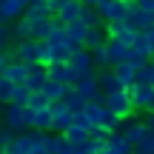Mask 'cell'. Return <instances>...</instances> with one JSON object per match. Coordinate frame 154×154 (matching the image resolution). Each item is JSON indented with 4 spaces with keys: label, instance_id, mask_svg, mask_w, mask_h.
Returning a JSON list of instances; mask_svg holds the SVG:
<instances>
[{
    "label": "cell",
    "instance_id": "47",
    "mask_svg": "<svg viewBox=\"0 0 154 154\" xmlns=\"http://www.w3.org/2000/svg\"><path fill=\"white\" fill-rule=\"evenodd\" d=\"M146 34H149V43H151V57H154V26L146 29Z\"/></svg>",
    "mask_w": 154,
    "mask_h": 154
},
{
    "label": "cell",
    "instance_id": "48",
    "mask_svg": "<svg viewBox=\"0 0 154 154\" xmlns=\"http://www.w3.org/2000/svg\"><path fill=\"white\" fill-rule=\"evenodd\" d=\"M63 3H66V0H49V6H51V14H54V11H57V9H60V6H63Z\"/></svg>",
    "mask_w": 154,
    "mask_h": 154
},
{
    "label": "cell",
    "instance_id": "42",
    "mask_svg": "<svg viewBox=\"0 0 154 154\" xmlns=\"http://www.w3.org/2000/svg\"><path fill=\"white\" fill-rule=\"evenodd\" d=\"M11 137H14V131H11V128H6V126H0V151L11 143Z\"/></svg>",
    "mask_w": 154,
    "mask_h": 154
},
{
    "label": "cell",
    "instance_id": "17",
    "mask_svg": "<svg viewBox=\"0 0 154 154\" xmlns=\"http://www.w3.org/2000/svg\"><path fill=\"white\" fill-rule=\"evenodd\" d=\"M111 72L117 74V80H120L123 86H131V83L137 80V66H131L128 60H120V63H114V66H111Z\"/></svg>",
    "mask_w": 154,
    "mask_h": 154
},
{
    "label": "cell",
    "instance_id": "12",
    "mask_svg": "<svg viewBox=\"0 0 154 154\" xmlns=\"http://www.w3.org/2000/svg\"><path fill=\"white\" fill-rule=\"evenodd\" d=\"M3 77H9L11 83H26V74H29V63L17 60V57H11L9 63L3 66V72H0Z\"/></svg>",
    "mask_w": 154,
    "mask_h": 154
},
{
    "label": "cell",
    "instance_id": "21",
    "mask_svg": "<svg viewBox=\"0 0 154 154\" xmlns=\"http://www.w3.org/2000/svg\"><path fill=\"white\" fill-rule=\"evenodd\" d=\"M51 26H54V14L32 20V37L34 40H46V37H49V32H51Z\"/></svg>",
    "mask_w": 154,
    "mask_h": 154
},
{
    "label": "cell",
    "instance_id": "5",
    "mask_svg": "<svg viewBox=\"0 0 154 154\" xmlns=\"http://www.w3.org/2000/svg\"><path fill=\"white\" fill-rule=\"evenodd\" d=\"M126 91H128V97H131V106H134V111H149V100H151V91H154V86H149V83H140V80H134L131 86H126Z\"/></svg>",
    "mask_w": 154,
    "mask_h": 154
},
{
    "label": "cell",
    "instance_id": "52",
    "mask_svg": "<svg viewBox=\"0 0 154 154\" xmlns=\"http://www.w3.org/2000/svg\"><path fill=\"white\" fill-rule=\"evenodd\" d=\"M97 154H106V151H97Z\"/></svg>",
    "mask_w": 154,
    "mask_h": 154
},
{
    "label": "cell",
    "instance_id": "27",
    "mask_svg": "<svg viewBox=\"0 0 154 154\" xmlns=\"http://www.w3.org/2000/svg\"><path fill=\"white\" fill-rule=\"evenodd\" d=\"M11 32H14V40L17 37H32V17L23 11V14L17 17V23L11 26Z\"/></svg>",
    "mask_w": 154,
    "mask_h": 154
},
{
    "label": "cell",
    "instance_id": "49",
    "mask_svg": "<svg viewBox=\"0 0 154 154\" xmlns=\"http://www.w3.org/2000/svg\"><path fill=\"white\" fill-rule=\"evenodd\" d=\"M0 23H9V17H6V11H3V6H0Z\"/></svg>",
    "mask_w": 154,
    "mask_h": 154
},
{
    "label": "cell",
    "instance_id": "31",
    "mask_svg": "<svg viewBox=\"0 0 154 154\" xmlns=\"http://www.w3.org/2000/svg\"><path fill=\"white\" fill-rule=\"evenodd\" d=\"M137 80L154 86V60H146L143 66H137Z\"/></svg>",
    "mask_w": 154,
    "mask_h": 154
},
{
    "label": "cell",
    "instance_id": "32",
    "mask_svg": "<svg viewBox=\"0 0 154 154\" xmlns=\"http://www.w3.org/2000/svg\"><path fill=\"white\" fill-rule=\"evenodd\" d=\"M74 46L72 43H63V46H51V60H60V63H69Z\"/></svg>",
    "mask_w": 154,
    "mask_h": 154
},
{
    "label": "cell",
    "instance_id": "19",
    "mask_svg": "<svg viewBox=\"0 0 154 154\" xmlns=\"http://www.w3.org/2000/svg\"><path fill=\"white\" fill-rule=\"evenodd\" d=\"M97 126L103 128V131H117V128L123 126V120H120V117H117L114 111H111L109 106L103 103V109H100V123H97Z\"/></svg>",
    "mask_w": 154,
    "mask_h": 154
},
{
    "label": "cell",
    "instance_id": "28",
    "mask_svg": "<svg viewBox=\"0 0 154 154\" xmlns=\"http://www.w3.org/2000/svg\"><path fill=\"white\" fill-rule=\"evenodd\" d=\"M32 128H40V131H51V111H49V106L34 111V126H32Z\"/></svg>",
    "mask_w": 154,
    "mask_h": 154
},
{
    "label": "cell",
    "instance_id": "1",
    "mask_svg": "<svg viewBox=\"0 0 154 154\" xmlns=\"http://www.w3.org/2000/svg\"><path fill=\"white\" fill-rule=\"evenodd\" d=\"M106 106H109L111 111H114L117 117H120L123 123L126 120H131L137 111H134V106H131V97H128V91L126 88H120V91H111V94H106V100H103Z\"/></svg>",
    "mask_w": 154,
    "mask_h": 154
},
{
    "label": "cell",
    "instance_id": "24",
    "mask_svg": "<svg viewBox=\"0 0 154 154\" xmlns=\"http://www.w3.org/2000/svg\"><path fill=\"white\" fill-rule=\"evenodd\" d=\"M0 6H3V11H6V17H9V20H17V17L29 9L26 0H0Z\"/></svg>",
    "mask_w": 154,
    "mask_h": 154
},
{
    "label": "cell",
    "instance_id": "36",
    "mask_svg": "<svg viewBox=\"0 0 154 154\" xmlns=\"http://www.w3.org/2000/svg\"><path fill=\"white\" fill-rule=\"evenodd\" d=\"M131 154H154V137L149 134L146 140H140V143H134Z\"/></svg>",
    "mask_w": 154,
    "mask_h": 154
},
{
    "label": "cell",
    "instance_id": "9",
    "mask_svg": "<svg viewBox=\"0 0 154 154\" xmlns=\"http://www.w3.org/2000/svg\"><path fill=\"white\" fill-rule=\"evenodd\" d=\"M120 131H123V137H126L131 146L149 137V126H146V120H126V126H120Z\"/></svg>",
    "mask_w": 154,
    "mask_h": 154
},
{
    "label": "cell",
    "instance_id": "11",
    "mask_svg": "<svg viewBox=\"0 0 154 154\" xmlns=\"http://www.w3.org/2000/svg\"><path fill=\"white\" fill-rule=\"evenodd\" d=\"M49 80V69L43 66V63H29V74H26V86L32 88V91H40L43 88V83Z\"/></svg>",
    "mask_w": 154,
    "mask_h": 154
},
{
    "label": "cell",
    "instance_id": "38",
    "mask_svg": "<svg viewBox=\"0 0 154 154\" xmlns=\"http://www.w3.org/2000/svg\"><path fill=\"white\" fill-rule=\"evenodd\" d=\"M126 60L131 63V66H143L146 60H151L149 54H143V51H137V49H131V46H128V51H126Z\"/></svg>",
    "mask_w": 154,
    "mask_h": 154
},
{
    "label": "cell",
    "instance_id": "25",
    "mask_svg": "<svg viewBox=\"0 0 154 154\" xmlns=\"http://www.w3.org/2000/svg\"><path fill=\"white\" fill-rule=\"evenodd\" d=\"M80 20L86 23V26H106V20H103V14H100V9H97V6H83Z\"/></svg>",
    "mask_w": 154,
    "mask_h": 154
},
{
    "label": "cell",
    "instance_id": "46",
    "mask_svg": "<svg viewBox=\"0 0 154 154\" xmlns=\"http://www.w3.org/2000/svg\"><path fill=\"white\" fill-rule=\"evenodd\" d=\"M146 126H149V134L154 137V111H149V114H146Z\"/></svg>",
    "mask_w": 154,
    "mask_h": 154
},
{
    "label": "cell",
    "instance_id": "35",
    "mask_svg": "<svg viewBox=\"0 0 154 154\" xmlns=\"http://www.w3.org/2000/svg\"><path fill=\"white\" fill-rule=\"evenodd\" d=\"M26 106H29V109H34V111H37V109H46V106H49V97H46L43 91H32Z\"/></svg>",
    "mask_w": 154,
    "mask_h": 154
},
{
    "label": "cell",
    "instance_id": "3",
    "mask_svg": "<svg viewBox=\"0 0 154 154\" xmlns=\"http://www.w3.org/2000/svg\"><path fill=\"white\" fill-rule=\"evenodd\" d=\"M69 66H72V72H77V77L83 74H94L97 72V66H94V57H91V49H74L72 57H69Z\"/></svg>",
    "mask_w": 154,
    "mask_h": 154
},
{
    "label": "cell",
    "instance_id": "33",
    "mask_svg": "<svg viewBox=\"0 0 154 154\" xmlns=\"http://www.w3.org/2000/svg\"><path fill=\"white\" fill-rule=\"evenodd\" d=\"M131 49H137V51H143V54H149V57H151V43H149V34H146V32H137V34H134Z\"/></svg>",
    "mask_w": 154,
    "mask_h": 154
},
{
    "label": "cell",
    "instance_id": "41",
    "mask_svg": "<svg viewBox=\"0 0 154 154\" xmlns=\"http://www.w3.org/2000/svg\"><path fill=\"white\" fill-rule=\"evenodd\" d=\"M74 126H80V128H86V131H91L94 123L86 117V111H74Z\"/></svg>",
    "mask_w": 154,
    "mask_h": 154
},
{
    "label": "cell",
    "instance_id": "51",
    "mask_svg": "<svg viewBox=\"0 0 154 154\" xmlns=\"http://www.w3.org/2000/svg\"><path fill=\"white\" fill-rule=\"evenodd\" d=\"M83 6H97V0H83Z\"/></svg>",
    "mask_w": 154,
    "mask_h": 154
},
{
    "label": "cell",
    "instance_id": "15",
    "mask_svg": "<svg viewBox=\"0 0 154 154\" xmlns=\"http://www.w3.org/2000/svg\"><path fill=\"white\" fill-rule=\"evenodd\" d=\"M66 32H69V40H72V46L74 49H83V43H86V32H88V26L77 17V20L72 23H66Z\"/></svg>",
    "mask_w": 154,
    "mask_h": 154
},
{
    "label": "cell",
    "instance_id": "37",
    "mask_svg": "<svg viewBox=\"0 0 154 154\" xmlns=\"http://www.w3.org/2000/svg\"><path fill=\"white\" fill-rule=\"evenodd\" d=\"M11 88H14V83H11L9 77L0 74V103H9L11 100Z\"/></svg>",
    "mask_w": 154,
    "mask_h": 154
},
{
    "label": "cell",
    "instance_id": "23",
    "mask_svg": "<svg viewBox=\"0 0 154 154\" xmlns=\"http://www.w3.org/2000/svg\"><path fill=\"white\" fill-rule=\"evenodd\" d=\"M63 103H66V109L74 114V111H83V106H86V97H83V94L72 86V88L66 91V97H63Z\"/></svg>",
    "mask_w": 154,
    "mask_h": 154
},
{
    "label": "cell",
    "instance_id": "13",
    "mask_svg": "<svg viewBox=\"0 0 154 154\" xmlns=\"http://www.w3.org/2000/svg\"><path fill=\"white\" fill-rule=\"evenodd\" d=\"M80 11H83V0H66V3L54 11V20L57 23H72V20L80 17Z\"/></svg>",
    "mask_w": 154,
    "mask_h": 154
},
{
    "label": "cell",
    "instance_id": "30",
    "mask_svg": "<svg viewBox=\"0 0 154 154\" xmlns=\"http://www.w3.org/2000/svg\"><path fill=\"white\" fill-rule=\"evenodd\" d=\"M29 94H32V88H29L26 83H14V88H11V103L26 106L29 103Z\"/></svg>",
    "mask_w": 154,
    "mask_h": 154
},
{
    "label": "cell",
    "instance_id": "40",
    "mask_svg": "<svg viewBox=\"0 0 154 154\" xmlns=\"http://www.w3.org/2000/svg\"><path fill=\"white\" fill-rule=\"evenodd\" d=\"M91 57H94V66H97V69L111 66V63H109V54H106V46H100V49H91Z\"/></svg>",
    "mask_w": 154,
    "mask_h": 154
},
{
    "label": "cell",
    "instance_id": "6",
    "mask_svg": "<svg viewBox=\"0 0 154 154\" xmlns=\"http://www.w3.org/2000/svg\"><path fill=\"white\" fill-rule=\"evenodd\" d=\"M74 88L86 100H106V94L100 91V86H97V74H83V77H77Z\"/></svg>",
    "mask_w": 154,
    "mask_h": 154
},
{
    "label": "cell",
    "instance_id": "43",
    "mask_svg": "<svg viewBox=\"0 0 154 154\" xmlns=\"http://www.w3.org/2000/svg\"><path fill=\"white\" fill-rule=\"evenodd\" d=\"M26 154H49V149H46V143H43V137H40V140H34V143H32V149H29Z\"/></svg>",
    "mask_w": 154,
    "mask_h": 154
},
{
    "label": "cell",
    "instance_id": "22",
    "mask_svg": "<svg viewBox=\"0 0 154 154\" xmlns=\"http://www.w3.org/2000/svg\"><path fill=\"white\" fill-rule=\"evenodd\" d=\"M49 46H63V43H72L69 40V32H66V23H57L54 20V26H51V32H49Z\"/></svg>",
    "mask_w": 154,
    "mask_h": 154
},
{
    "label": "cell",
    "instance_id": "54",
    "mask_svg": "<svg viewBox=\"0 0 154 154\" xmlns=\"http://www.w3.org/2000/svg\"><path fill=\"white\" fill-rule=\"evenodd\" d=\"M151 60H154V57H151Z\"/></svg>",
    "mask_w": 154,
    "mask_h": 154
},
{
    "label": "cell",
    "instance_id": "39",
    "mask_svg": "<svg viewBox=\"0 0 154 154\" xmlns=\"http://www.w3.org/2000/svg\"><path fill=\"white\" fill-rule=\"evenodd\" d=\"M14 40V32H11L9 23H0V49H9V43Z\"/></svg>",
    "mask_w": 154,
    "mask_h": 154
},
{
    "label": "cell",
    "instance_id": "16",
    "mask_svg": "<svg viewBox=\"0 0 154 154\" xmlns=\"http://www.w3.org/2000/svg\"><path fill=\"white\" fill-rule=\"evenodd\" d=\"M100 14H103L106 23H109V20H126L128 6H126V0H111L109 6H103V9H100Z\"/></svg>",
    "mask_w": 154,
    "mask_h": 154
},
{
    "label": "cell",
    "instance_id": "2",
    "mask_svg": "<svg viewBox=\"0 0 154 154\" xmlns=\"http://www.w3.org/2000/svg\"><path fill=\"white\" fill-rule=\"evenodd\" d=\"M23 109L26 106L20 103H3V111H0V123H3L6 128H11V131H23L26 128V120H23Z\"/></svg>",
    "mask_w": 154,
    "mask_h": 154
},
{
    "label": "cell",
    "instance_id": "29",
    "mask_svg": "<svg viewBox=\"0 0 154 154\" xmlns=\"http://www.w3.org/2000/svg\"><path fill=\"white\" fill-rule=\"evenodd\" d=\"M26 14L32 17V20H37V17H51V6H49V0H37V3H32L26 9Z\"/></svg>",
    "mask_w": 154,
    "mask_h": 154
},
{
    "label": "cell",
    "instance_id": "53",
    "mask_svg": "<svg viewBox=\"0 0 154 154\" xmlns=\"http://www.w3.org/2000/svg\"><path fill=\"white\" fill-rule=\"evenodd\" d=\"M0 126H3V123H0Z\"/></svg>",
    "mask_w": 154,
    "mask_h": 154
},
{
    "label": "cell",
    "instance_id": "4",
    "mask_svg": "<svg viewBox=\"0 0 154 154\" xmlns=\"http://www.w3.org/2000/svg\"><path fill=\"white\" fill-rule=\"evenodd\" d=\"M9 57H17L23 63H37V40L34 37H17L9 49Z\"/></svg>",
    "mask_w": 154,
    "mask_h": 154
},
{
    "label": "cell",
    "instance_id": "18",
    "mask_svg": "<svg viewBox=\"0 0 154 154\" xmlns=\"http://www.w3.org/2000/svg\"><path fill=\"white\" fill-rule=\"evenodd\" d=\"M69 88H72L69 83H60V80H51V77H49V80L43 83V88H40V91H43L49 100H63Z\"/></svg>",
    "mask_w": 154,
    "mask_h": 154
},
{
    "label": "cell",
    "instance_id": "7",
    "mask_svg": "<svg viewBox=\"0 0 154 154\" xmlns=\"http://www.w3.org/2000/svg\"><path fill=\"white\" fill-rule=\"evenodd\" d=\"M97 86H100V91L103 94H111V91H120V88H126L120 80H117V74L111 72V66H103V69H97Z\"/></svg>",
    "mask_w": 154,
    "mask_h": 154
},
{
    "label": "cell",
    "instance_id": "20",
    "mask_svg": "<svg viewBox=\"0 0 154 154\" xmlns=\"http://www.w3.org/2000/svg\"><path fill=\"white\" fill-rule=\"evenodd\" d=\"M106 37H109V32H106V26H88L86 32V49H100V46L106 43Z\"/></svg>",
    "mask_w": 154,
    "mask_h": 154
},
{
    "label": "cell",
    "instance_id": "8",
    "mask_svg": "<svg viewBox=\"0 0 154 154\" xmlns=\"http://www.w3.org/2000/svg\"><path fill=\"white\" fill-rule=\"evenodd\" d=\"M43 143H46V149H49V154H74V146L57 131H46Z\"/></svg>",
    "mask_w": 154,
    "mask_h": 154
},
{
    "label": "cell",
    "instance_id": "10",
    "mask_svg": "<svg viewBox=\"0 0 154 154\" xmlns=\"http://www.w3.org/2000/svg\"><path fill=\"white\" fill-rule=\"evenodd\" d=\"M49 77L51 80H60V83H69V86H74L77 83V72H72V66L69 63H60V60H51L49 66Z\"/></svg>",
    "mask_w": 154,
    "mask_h": 154
},
{
    "label": "cell",
    "instance_id": "26",
    "mask_svg": "<svg viewBox=\"0 0 154 154\" xmlns=\"http://www.w3.org/2000/svg\"><path fill=\"white\" fill-rule=\"evenodd\" d=\"M63 137H66L69 143H72L74 149H77V146H83V143H86V140H88V131H86V128H80V126H74V123H72V126H69L66 131H63Z\"/></svg>",
    "mask_w": 154,
    "mask_h": 154
},
{
    "label": "cell",
    "instance_id": "50",
    "mask_svg": "<svg viewBox=\"0 0 154 154\" xmlns=\"http://www.w3.org/2000/svg\"><path fill=\"white\" fill-rule=\"evenodd\" d=\"M149 111H154V91H151V100H149Z\"/></svg>",
    "mask_w": 154,
    "mask_h": 154
},
{
    "label": "cell",
    "instance_id": "44",
    "mask_svg": "<svg viewBox=\"0 0 154 154\" xmlns=\"http://www.w3.org/2000/svg\"><path fill=\"white\" fill-rule=\"evenodd\" d=\"M23 120H26V128H32L34 126V109L26 106V109H23Z\"/></svg>",
    "mask_w": 154,
    "mask_h": 154
},
{
    "label": "cell",
    "instance_id": "45",
    "mask_svg": "<svg viewBox=\"0 0 154 154\" xmlns=\"http://www.w3.org/2000/svg\"><path fill=\"white\" fill-rule=\"evenodd\" d=\"M137 6L146 11V14H154V0H137Z\"/></svg>",
    "mask_w": 154,
    "mask_h": 154
},
{
    "label": "cell",
    "instance_id": "34",
    "mask_svg": "<svg viewBox=\"0 0 154 154\" xmlns=\"http://www.w3.org/2000/svg\"><path fill=\"white\" fill-rule=\"evenodd\" d=\"M37 63H43V66L51 63V46H49V40H37Z\"/></svg>",
    "mask_w": 154,
    "mask_h": 154
},
{
    "label": "cell",
    "instance_id": "14",
    "mask_svg": "<svg viewBox=\"0 0 154 154\" xmlns=\"http://www.w3.org/2000/svg\"><path fill=\"white\" fill-rule=\"evenodd\" d=\"M106 54H109V63L114 66V63H120V60H126V51H128V46L123 43L120 37H106Z\"/></svg>",
    "mask_w": 154,
    "mask_h": 154
}]
</instances>
